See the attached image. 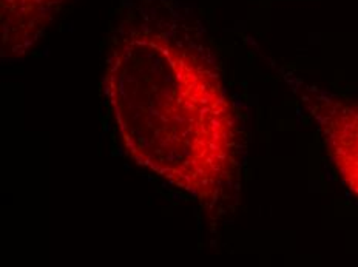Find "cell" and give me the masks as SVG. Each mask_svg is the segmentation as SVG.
<instances>
[{"label": "cell", "instance_id": "obj_1", "mask_svg": "<svg viewBox=\"0 0 358 267\" xmlns=\"http://www.w3.org/2000/svg\"><path fill=\"white\" fill-rule=\"evenodd\" d=\"M106 93L131 159L218 209L238 164V124L220 74L166 33L136 28L110 51Z\"/></svg>", "mask_w": 358, "mask_h": 267}, {"label": "cell", "instance_id": "obj_2", "mask_svg": "<svg viewBox=\"0 0 358 267\" xmlns=\"http://www.w3.org/2000/svg\"><path fill=\"white\" fill-rule=\"evenodd\" d=\"M303 102L341 181L358 198V102L306 88Z\"/></svg>", "mask_w": 358, "mask_h": 267}, {"label": "cell", "instance_id": "obj_3", "mask_svg": "<svg viewBox=\"0 0 358 267\" xmlns=\"http://www.w3.org/2000/svg\"><path fill=\"white\" fill-rule=\"evenodd\" d=\"M62 0H0L2 56L20 57L36 45Z\"/></svg>", "mask_w": 358, "mask_h": 267}]
</instances>
